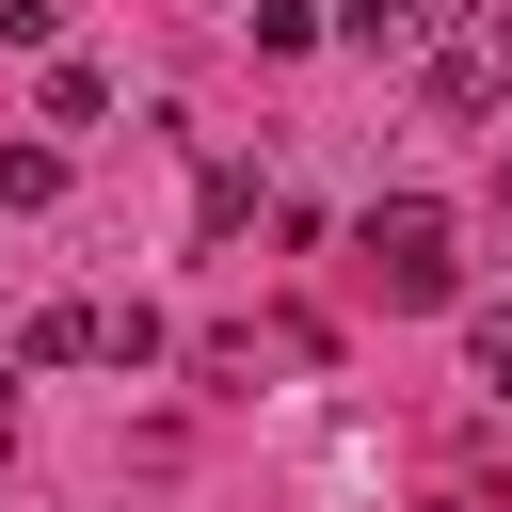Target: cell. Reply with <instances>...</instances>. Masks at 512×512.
I'll list each match as a JSON object with an SVG mask.
<instances>
[{
	"label": "cell",
	"mask_w": 512,
	"mask_h": 512,
	"mask_svg": "<svg viewBox=\"0 0 512 512\" xmlns=\"http://www.w3.org/2000/svg\"><path fill=\"white\" fill-rule=\"evenodd\" d=\"M352 256L384 272V304H448V288H464V256H448V208H432V192H384V208L352 224Z\"/></svg>",
	"instance_id": "obj_1"
},
{
	"label": "cell",
	"mask_w": 512,
	"mask_h": 512,
	"mask_svg": "<svg viewBox=\"0 0 512 512\" xmlns=\"http://www.w3.org/2000/svg\"><path fill=\"white\" fill-rule=\"evenodd\" d=\"M416 80H432L448 112H496V96H512V0H464V16L416 48Z\"/></svg>",
	"instance_id": "obj_2"
},
{
	"label": "cell",
	"mask_w": 512,
	"mask_h": 512,
	"mask_svg": "<svg viewBox=\"0 0 512 512\" xmlns=\"http://www.w3.org/2000/svg\"><path fill=\"white\" fill-rule=\"evenodd\" d=\"M448 16H464V0H336L320 32H336V48H368V64H416V48L448 32Z\"/></svg>",
	"instance_id": "obj_3"
},
{
	"label": "cell",
	"mask_w": 512,
	"mask_h": 512,
	"mask_svg": "<svg viewBox=\"0 0 512 512\" xmlns=\"http://www.w3.org/2000/svg\"><path fill=\"white\" fill-rule=\"evenodd\" d=\"M16 368H96V304H32L16 320Z\"/></svg>",
	"instance_id": "obj_4"
},
{
	"label": "cell",
	"mask_w": 512,
	"mask_h": 512,
	"mask_svg": "<svg viewBox=\"0 0 512 512\" xmlns=\"http://www.w3.org/2000/svg\"><path fill=\"white\" fill-rule=\"evenodd\" d=\"M32 112H48V128H96V112H112V80H96V64H48V96H32Z\"/></svg>",
	"instance_id": "obj_5"
},
{
	"label": "cell",
	"mask_w": 512,
	"mask_h": 512,
	"mask_svg": "<svg viewBox=\"0 0 512 512\" xmlns=\"http://www.w3.org/2000/svg\"><path fill=\"white\" fill-rule=\"evenodd\" d=\"M96 352L112 368H160V304H96Z\"/></svg>",
	"instance_id": "obj_6"
},
{
	"label": "cell",
	"mask_w": 512,
	"mask_h": 512,
	"mask_svg": "<svg viewBox=\"0 0 512 512\" xmlns=\"http://www.w3.org/2000/svg\"><path fill=\"white\" fill-rule=\"evenodd\" d=\"M64 192V144H0V208H48Z\"/></svg>",
	"instance_id": "obj_7"
},
{
	"label": "cell",
	"mask_w": 512,
	"mask_h": 512,
	"mask_svg": "<svg viewBox=\"0 0 512 512\" xmlns=\"http://www.w3.org/2000/svg\"><path fill=\"white\" fill-rule=\"evenodd\" d=\"M0 48H64V0H0Z\"/></svg>",
	"instance_id": "obj_8"
},
{
	"label": "cell",
	"mask_w": 512,
	"mask_h": 512,
	"mask_svg": "<svg viewBox=\"0 0 512 512\" xmlns=\"http://www.w3.org/2000/svg\"><path fill=\"white\" fill-rule=\"evenodd\" d=\"M464 352H480V384H496V400H512V304H496V320H480V336H464Z\"/></svg>",
	"instance_id": "obj_9"
},
{
	"label": "cell",
	"mask_w": 512,
	"mask_h": 512,
	"mask_svg": "<svg viewBox=\"0 0 512 512\" xmlns=\"http://www.w3.org/2000/svg\"><path fill=\"white\" fill-rule=\"evenodd\" d=\"M432 512H448V496H432Z\"/></svg>",
	"instance_id": "obj_10"
}]
</instances>
